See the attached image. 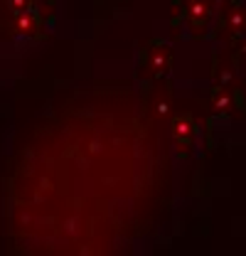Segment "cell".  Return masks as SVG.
<instances>
[{"label": "cell", "mask_w": 246, "mask_h": 256, "mask_svg": "<svg viewBox=\"0 0 246 256\" xmlns=\"http://www.w3.org/2000/svg\"><path fill=\"white\" fill-rule=\"evenodd\" d=\"M40 30H42V15L37 8L25 10L20 15H12V32L18 37H34Z\"/></svg>", "instance_id": "obj_4"}, {"label": "cell", "mask_w": 246, "mask_h": 256, "mask_svg": "<svg viewBox=\"0 0 246 256\" xmlns=\"http://www.w3.org/2000/svg\"><path fill=\"white\" fill-rule=\"evenodd\" d=\"M212 15H214V2L212 0H187L180 8V15L175 18V22L178 25L182 22L187 30L200 32L210 25Z\"/></svg>", "instance_id": "obj_1"}, {"label": "cell", "mask_w": 246, "mask_h": 256, "mask_svg": "<svg viewBox=\"0 0 246 256\" xmlns=\"http://www.w3.org/2000/svg\"><path fill=\"white\" fill-rule=\"evenodd\" d=\"M5 8H8L12 15H20V12H25V10L37 8V2H34V0H5Z\"/></svg>", "instance_id": "obj_6"}, {"label": "cell", "mask_w": 246, "mask_h": 256, "mask_svg": "<svg viewBox=\"0 0 246 256\" xmlns=\"http://www.w3.org/2000/svg\"><path fill=\"white\" fill-rule=\"evenodd\" d=\"M224 25L232 32L246 30V5L244 2H232V5L224 10Z\"/></svg>", "instance_id": "obj_5"}, {"label": "cell", "mask_w": 246, "mask_h": 256, "mask_svg": "<svg viewBox=\"0 0 246 256\" xmlns=\"http://www.w3.org/2000/svg\"><path fill=\"white\" fill-rule=\"evenodd\" d=\"M197 121L190 116V114H180L175 116L172 121V140L178 146L180 153H190L194 148V140H197Z\"/></svg>", "instance_id": "obj_3"}, {"label": "cell", "mask_w": 246, "mask_h": 256, "mask_svg": "<svg viewBox=\"0 0 246 256\" xmlns=\"http://www.w3.org/2000/svg\"><path fill=\"white\" fill-rule=\"evenodd\" d=\"M143 66L153 74V76H162L170 72L172 66V50L170 44H165L162 40H150L143 50Z\"/></svg>", "instance_id": "obj_2"}]
</instances>
